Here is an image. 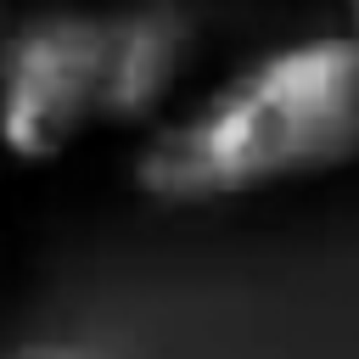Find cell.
<instances>
[{
    "label": "cell",
    "instance_id": "cell-4",
    "mask_svg": "<svg viewBox=\"0 0 359 359\" xmlns=\"http://www.w3.org/2000/svg\"><path fill=\"white\" fill-rule=\"evenodd\" d=\"M17 359H84V353H67V348H34V353H17Z\"/></svg>",
    "mask_w": 359,
    "mask_h": 359
},
{
    "label": "cell",
    "instance_id": "cell-3",
    "mask_svg": "<svg viewBox=\"0 0 359 359\" xmlns=\"http://www.w3.org/2000/svg\"><path fill=\"white\" fill-rule=\"evenodd\" d=\"M191 17L168 6L107 17L101 56V123H151L191 62Z\"/></svg>",
    "mask_w": 359,
    "mask_h": 359
},
{
    "label": "cell",
    "instance_id": "cell-2",
    "mask_svg": "<svg viewBox=\"0 0 359 359\" xmlns=\"http://www.w3.org/2000/svg\"><path fill=\"white\" fill-rule=\"evenodd\" d=\"M107 17H34L0 45V146L56 163L101 123Z\"/></svg>",
    "mask_w": 359,
    "mask_h": 359
},
{
    "label": "cell",
    "instance_id": "cell-1",
    "mask_svg": "<svg viewBox=\"0 0 359 359\" xmlns=\"http://www.w3.org/2000/svg\"><path fill=\"white\" fill-rule=\"evenodd\" d=\"M348 163H359V39L342 28L264 50L146 135L135 185L157 202H230Z\"/></svg>",
    "mask_w": 359,
    "mask_h": 359
},
{
    "label": "cell",
    "instance_id": "cell-5",
    "mask_svg": "<svg viewBox=\"0 0 359 359\" xmlns=\"http://www.w3.org/2000/svg\"><path fill=\"white\" fill-rule=\"evenodd\" d=\"M348 34H353V39H359V6H353V11H348Z\"/></svg>",
    "mask_w": 359,
    "mask_h": 359
}]
</instances>
